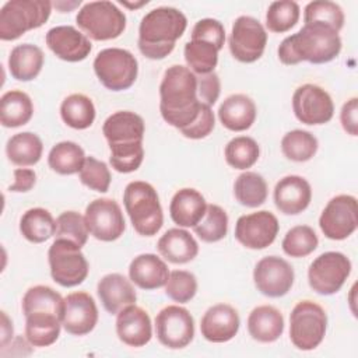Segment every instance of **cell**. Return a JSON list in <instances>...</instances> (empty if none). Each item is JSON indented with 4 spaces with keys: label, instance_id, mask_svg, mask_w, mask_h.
<instances>
[{
    "label": "cell",
    "instance_id": "cell-1",
    "mask_svg": "<svg viewBox=\"0 0 358 358\" xmlns=\"http://www.w3.org/2000/svg\"><path fill=\"white\" fill-rule=\"evenodd\" d=\"M203 103L197 98V77L186 66L172 64L159 84V112L162 119L182 130L192 124Z\"/></svg>",
    "mask_w": 358,
    "mask_h": 358
},
{
    "label": "cell",
    "instance_id": "cell-2",
    "mask_svg": "<svg viewBox=\"0 0 358 358\" xmlns=\"http://www.w3.org/2000/svg\"><path fill=\"white\" fill-rule=\"evenodd\" d=\"M337 31L322 24H305L296 34L287 36L278 46V59L285 66L301 62L323 64L334 60L341 52Z\"/></svg>",
    "mask_w": 358,
    "mask_h": 358
},
{
    "label": "cell",
    "instance_id": "cell-3",
    "mask_svg": "<svg viewBox=\"0 0 358 358\" xmlns=\"http://www.w3.org/2000/svg\"><path fill=\"white\" fill-rule=\"evenodd\" d=\"M187 27L186 15L175 7H157L148 11L138 27V50L151 60L165 59Z\"/></svg>",
    "mask_w": 358,
    "mask_h": 358
},
{
    "label": "cell",
    "instance_id": "cell-4",
    "mask_svg": "<svg viewBox=\"0 0 358 358\" xmlns=\"http://www.w3.org/2000/svg\"><path fill=\"white\" fill-rule=\"evenodd\" d=\"M123 204L134 231L141 236H154L164 224L159 197L152 185L144 180L127 183Z\"/></svg>",
    "mask_w": 358,
    "mask_h": 358
},
{
    "label": "cell",
    "instance_id": "cell-5",
    "mask_svg": "<svg viewBox=\"0 0 358 358\" xmlns=\"http://www.w3.org/2000/svg\"><path fill=\"white\" fill-rule=\"evenodd\" d=\"M48 0H10L0 10V39L15 41L27 31L42 27L50 17Z\"/></svg>",
    "mask_w": 358,
    "mask_h": 358
},
{
    "label": "cell",
    "instance_id": "cell-6",
    "mask_svg": "<svg viewBox=\"0 0 358 358\" xmlns=\"http://www.w3.org/2000/svg\"><path fill=\"white\" fill-rule=\"evenodd\" d=\"M78 28L94 41L119 38L126 28V15L112 1H90L77 13Z\"/></svg>",
    "mask_w": 358,
    "mask_h": 358
},
{
    "label": "cell",
    "instance_id": "cell-7",
    "mask_svg": "<svg viewBox=\"0 0 358 358\" xmlns=\"http://www.w3.org/2000/svg\"><path fill=\"white\" fill-rule=\"evenodd\" d=\"M92 67L99 83L110 91L130 88L138 74L137 59L122 48H106L98 52Z\"/></svg>",
    "mask_w": 358,
    "mask_h": 358
},
{
    "label": "cell",
    "instance_id": "cell-8",
    "mask_svg": "<svg viewBox=\"0 0 358 358\" xmlns=\"http://www.w3.org/2000/svg\"><path fill=\"white\" fill-rule=\"evenodd\" d=\"M327 329L324 309L309 299L298 302L289 315L291 343L302 351H310L323 341Z\"/></svg>",
    "mask_w": 358,
    "mask_h": 358
},
{
    "label": "cell",
    "instance_id": "cell-9",
    "mask_svg": "<svg viewBox=\"0 0 358 358\" xmlns=\"http://www.w3.org/2000/svg\"><path fill=\"white\" fill-rule=\"evenodd\" d=\"M48 260L53 281L66 288L84 282L90 271L88 262L81 248L67 239H55L49 246Z\"/></svg>",
    "mask_w": 358,
    "mask_h": 358
},
{
    "label": "cell",
    "instance_id": "cell-10",
    "mask_svg": "<svg viewBox=\"0 0 358 358\" xmlns=\"http://www.w3.org/2000/svg\"><path fill=\"white\" fill-rule=\"evenodd\" d=\"M351 268V260L344 253L324 252L309 264V287L320 295H333L341 289Z\"/></svg>",
    "mask_w": 358,
    "mask_h": 358
},
{
    "label": "cell",
    "instance_id": "cell-11",
    "mask_svg": "<svg viewBox=\"0 0 358 358\" xmlns=\"http://www.w3.org/2000/svg\"><path fill=\"white\" fill-rule=\"evenodd\" d=\"M267 45V32L263 24L250 15L238 17L228 39L229 52L238 62L253 63L259 60Z\"/></svg>",
    "mask_w": 358,
    "mask_h": 358
},
{
    "label": "cell",
    "instance_id": "cell-12",
    "mask_svg": "<svg viewBox=\"0 0 358 358\" xmlns=\"http://www.w3.org/2000/svg\"><path fill=\"white\" fill-rule=\"evenodd\" d=\"M158 341L171 350L187 347L194 337V320L190 312L179 305H168L155 316Z\"/></svg>",
    "mask_w": 358,
    "mask_h": 358
},
{
    "label": "cell",
    "instance_id": "cell-13",
    "mask_svg": "<svg viewBox=\"0 0 358 358\" xmlns=\"http://www.w3.org/2000/svg\"><path fill=\"white\" fill-rule=\"evenodd\" d=\"M323 235L331 241H343L358 227L357 199L351 194H338L329 200L319 217Z\"/></svg>",
    "mask_w": 358,
    "mask_h": 358
},
{
    "label": "cell",
    "instance_id": "cell-14",
    "mask_svg": "<svg viewBox=\"0 0 358 358\" xmlns=\"http://www.w3.org/2000/svg\"><path fill=\"white\" fill-rule=\"evenodd\" d=\"M84 218L90 234L102 242L119 239L126 229L122 208L113 199L102 197L90 201Z\"/></svg>",
    "mask_w": 358,
    "mask_h": 358
},
{
    "label": "cell",
    "instance_id": "cell-15",
    "mask_svg": "<svg viewBox=\"0 0 358 358\" xmlns=\"http://www.w3.org/2000/svg\"><path fill=\"white\" fill-rule=\"evenodd\" d=\"M295 117L309 126L324 124L334 115V103L330 94L316 84L299 85L292 95Z\"/></svg>",
    "mask_w": 358,
    "mask_h": 358
},
{
    "label": "cell",
    "instance_id": "cell-16",
    "mask_svg": "<svg viewBox=\"0 0 358 358\" xmlns=\"http://www.w3.org/2000/svg\"><path fill=\"white\" fill-rule=\"evenodd\" d=\"M295 273L292 266L280 256H266L253 268V282L257 291L268 298H280L292 288Z\"/></svg>",
    "mask_w": 358,
    "mask_h": 358
},
{
    "label": "cell",
    "instance_id": "cell-17",
    "mask_svg": "<svg viewBox=\"0 0 358 358\" xmlns=\"http://www.w3.org/2000/svg\"><path fill=\"white\" fill-rule=\"evenodd\" d=\"M280 224L277 217L267 210L241 215L235 224L236 241L253 250L266 249L270 246L278 234Z\"/></svg>",
    "mask_w": 358,
    "mask_h": 358
},
{
    "label": "cell",
    "instance_id": "cell-18",
    "mask_svg": "<svg viewBox=\"0 0 358 358\" xmlns=\"http://www.w3.org/2000/svg\"><path fill=\"white\" fill-rule=\"evenodd\" d=\"M98 323V308L94 298L85 291L71 292L64 298L63 329L73 336L91 333Z\"/></svg>",
    "mask_w": 358,
    "mask_h": 358
},
{
    "label": "cell",
    "instance_id": "cell-19",
    "mask_svg": "<svg viewBox=\"0 0 358 358\" xmlns=\"http://www.w3.org/2000/svg\"><path fill=\"white\" fill-rule=\"evenodd\" d=\"M45 41L56 57L70 63L87 59L92 49V43L88 36L71 25L50 28L46 32Z\"/></svg>",
    "mask_w": 358,
    "mask_h": 358
},
{
    "label": "cell",
    "instance_id": "cell-20",
    "mask_svg": "<svg viewBox=\"0 0 358 358\" xmlns=\"http://www.w3.org/2000/svg\"><path fill=\"white\" fill-rule=\"evenodd\" d=\"M241 326L236 309L228 303L210 306L200 322L201 336L210 343H227L232 340Z\"/></svg>",
    "mask_w": 358,
    "mask_h": 358
},
{
    "label": "cell",
    "instance_id": "cell-21",
    "mask_svg": "<svg viewBox=\"0 0 358 358\" xmlns=\"http://www.w3.org/2000/svg\"><path fill=\"white\" fill-rule=\"evenodd\" d=\"M144 131L143 117L131 110H117L108 116L102 124V133L109 147L140 144Z\"/></svg>",
    "mask_w": 358,
    "mask_h": 358
},
{
    "label": "cell",
    "instance_id": "cell-22",
    "mask_svg": "<svg viewBox=\"0 0 358 358\" xmlns=\"http://www.w3.org/2000/svg\"><path fill=\"white\" fill-rule=\"evenodd\" d=\"M116 334L129 347H143L152 337L150 315L136 303L123 308L116 316Z\"/></svg>",
    "mask_w": 358,
    "mask_h": 358
},
{
    "label": "cell",
    "instance_id": "cell-23",
    "mask_svg": "<svg viewBox=\"0 0 358 358\" xmlns=\"http://www.w3.org/2000/svg\"><path fill=\"white\" fill-rule=\"evenodd\" d=\"M274 204L285 215H296L308 208L312 200L309 182L299 175L281 178L274 187Z\"/></svg>",
    "mask_w": 358,
    "mask_h": 358
},
{
    "label": "cell",
    "instance_id": "cell-24",
    "mask_svg": "<svg viewBox=\"0 0 358 358\" xmlns=\"http://www.w3.org/2000/svg\"><path fill=\"white\" fill-rule=\"evenodd\" d=\"M96 294L102 306L110 315H117L123 308L133 305L137 301L131 280L119 273L103 275L96 284Z\"/></svg>",
    "mask_w": 358,
    "mask_h": 358
},
{
    "label": "cell",
    "instance_id": "cell-25",
    "mask_svg": "<svg viewBox=\"0 0 358 358\" xmlns=\"http://www.w3.org/2000/svg\"><path fill=\"white\" fill-rule=\"evenodd\" d=\"M169 273L168 264L154 253H141L129 266V278L134 285L145 291L165 287Z\"/></svg>",
    "mask_w": 358,
    "mask_h": 358
},
{
    "label": "cell",
    "instance_id": "cell-26",
    "mask_svg": "<svg viewBox=\"0 0 358 358\" xmlns=\"http://www.w3.org/2000/svg\"><path fill=\"white\" fill-rule=\"evenodd\" d=\"M207 203L204 196L193 189H179L169 204V215L172 221L180 228H193L204 217Z\"/></svg>",
    "mask_w": 358,
    "mask_h": 358
},
{
    "label": "cell",
    "instance_id": "cell-27",
    "mask_svg": "<svg viewBox=\"0 0 358 358\" xmlns=\"http://www.w3.org/2000/svg\"><path fill=\"white\" fill-rule=\"evenodd\" d=\"M257 109L253 99L245 94L227 96L218 108L221 124L231 131H245L256 120Z\"/></svg>",
    "mask_w": 358,
    "mask_h": 358
},
{
    "label": "cell",
    "instance_id": "cell-28",
    "mask_svg": "<svg viewBox=\"0 0 358 358\" xmlns=\"http://www.w3.org/2000/svg\"><path fill=\"white\" fill-rule=\"evenodd\" d=\"M159 255L173 264H185L192 262L199 253V243L183 228L168 229L157 242Z\"/></svg>",
    "mask_w": 358,
    "mask_h": 358
},
{
    "label": "cell",
    "instance_id": "cell-29",
    "mask_svg": "<svg viewBox=\"0 0 358 358\" xmlns=\"http://www.w3.org/2000/svg\"><path fill=\"white\" fill-rule=\"evenodd\" d=\"M249 336L259 343H274L284 331V316L271 305L256 306L248 316Z\"/></svg>",
    "mask_w": 358,
    "mask_h": 358
},
{
    "label": "cell",
    "instance_id": "cell-30",
    "mask_svg": "<svg viewBox=\"0 0 358 358\" xmlns=\"http://www.w3.org/2000/svg\"><path fill=\"white\" fill-rule=\"evenodd\" d=\"M45 55L42 49L32 43H21L11 49L8 56L10 74L18 81L36 78L43 67Z\"/></svg>",
    "mask_w": 358,
    "mask_h": 358
},
{
    "label": "cell",
    "instance_id": "cell-31",
    "mask_svg": "<svg viewBox=\"0 0 358 358\" xmlns=\"http://www.w3.org/2000/svg\"><path fill=\"white\" fill-rule=\"evenodd\" d=\"M62 317L52 312L25 315V337L34 347H49L60 336Z\"/></svg>",
    "mask_w": 358,
    "mask_h": 358
},
{
    "label": "cell",
    "instance_id": "cell-32",
    "mask_svg": "<svg viewBox=\"0 0 358 358\" xmlns=\"http://www.w3.org/2000/svg\"><path fill=\"white\" fill-rule=\"evenodd\" d=\"M43 152L41 137L32 131H22L11 136L6 144V154L17 166H32L39 162Z\"/></svg>",
    "mask_w": 358,
    "mask_h": 358
},
{
    "label": "cell",
    "instance_id": "cell-33",
    "mask_svg": "<svg viewBox=\"0 0 358 358\" xmlns=\"http://www.w3.org/2000/svg\"><path fill=\"white\" fill-rule=\"evenodd\" d=\"M34 115V103L28 94L11 90L0 98V123L4 127H20L27 124Z\"/></svg>",
    "mask_w": 358,
    "mask_h": 358
},
{
    "label": "cell",
    "instance_id": "cell-34",
    "mask_svg": "<svg viewBox=\"0 0 358 358\" xmlns=\"http://www.w3.org/2000/svg\"><path fill=\"white\" fill-rule=\"evenodd\" d=\"M20 232L27 241L42 243L56 234V220L46 208H29L20 220Z\"/></svg>",
    "mask_w": 358,
    "mask_h": 358
},
{
    "label": "cell",
    "instance_id": "cell-35",
    "mask_svg": "<svg viewBox=\"0 0 358 358\" xmlns=\"http://www.w3.org/2000/svg\"><path fill=\"white\" fill-rule=\"evenodd\" d=\"M95 106L90 96L84 94H71L60 105L62 120L71 129H88L95 120Z\"/></svg>",
    "mask_w": 358,
    "mask_h": 358
},
{
    "label": "cell",
    "instance_id": "cell-36",
    "mask_svg": "<svg viewBox=\"0 0 358 358\" xmlns=\"http://www.w3.org/2000/svg\"><path fill=\"white\" fill-rule=\"evenodd\" d=\"M85 161L84 150L74 141H60L48 154V164L59 175L78 173Z\"/></svg>",
    "mask_w": 358,
    "mask_h": 358
},
{
    "label": "cell",
    "instance_id": "cell-37",
    "mask_svg": "<svg viewBox=\"0 0 358 358\" xmlns=\"http://www.w3.org/2000/svg\"><path fill=\"white\" fill-rule=\"evenodd\" d=\"M32 312H52L63 319L64 298L48 285H34L22 296L24 316Z\"/></svg>",
    "mask_w": 358,
    "mask_h": 358
},
{
    "label": "cell",
    "instance_id": "cell-38",
    "mask_svg": "<svg viewBox=\"0 0 358 358\" xmlns=\"http://www.w3.org/2000/svg\"><path fill=\"white\" fill-rule=\"evenodd\" d=\"M234 194L239 204L255 208L266 201L268 187L260 173L245 171L236 178L234 183Z\"/></svg>",
    "mask_w": 358,
    "mask_h": 358
},
{
    "label": "cell",
    "instance_id": "cell-39",
    "mask_svg": "<svg viewBox=\"0 0 358 358\" xmlns=\"http://www.w3.org/2000/svg\"><path fill=\"white\" fill-rule=\"evenodd\" d=\"M317 147V138L308 130L295 129L285 133L281 138V151L284 157L294 162H306L312 159Z\"/></svg>",
    "mask_w": 358,
    "mask_h": 358
},
{
    "label": "cell",
    "instance_id": "cell-40",
    "mask_svg": "<svg viewBox=\"0 0 358 358\" xmlns=\"http://www.w3.org/2000/svg\"><path fill=\"white\" fill-rule=\"evenodd\" d=\"M218 52L213 43L194 39L186 42L183 49L187 67L197 76L214 71L218 63Z\"/></svg>",
    "mask_w": 358,
    "mask_h": 358
},
{
    "label": "cell",
    "instance_id": "cell-41",
    "mask_svg": "<svg viewBox=\"0 0 358 358\" xmlns=\"http://www.w3.org/2000/svg\"><path fill=\"white\" fill-rule=\"evenodd\" d=\"M224 155L229 166L245 171L257 162L260 148L255 138L249 136H238L227 143Z\"/></svg>",
    "mask_w": 358,
    "mask_h": 358
},
{
    "label": "cell",
    "instance_id": "cell-42",
    "mask_svg": "<svg viewBox=\"0 0 358 358\" xmlns=\"http://www.w3.org/2000/svg\"><path fill=\"white\" fill-rule=\"evenodd\" d=\"M194 234L207 243H214L225 238L228 232L227 211L218 204H207L204 217L193 227Z\"/></svg>",
    "mask_w": 358,
    "mask_h": 358
},
{
    "label": "cell",
    "instance_id": "cell-43",
    "mask_svg": "<svg viewBox=\"0 0 358 358\" xmlns=\"http://www.w3.org/2000/svg\"><path fill=\"white\" fill-rule=\"evenodd\" d=\"M303 21L305 24H322L340 32L344 27V11L334 1L315 0L305 6Z\"/></svg>",
    "mask_w": 358,
    "mask_h": 358
},
{
    "label": "cell",
    "instance_id": "cell-44",
    "mask_svg": "<svg viewBox=\"0 0 358 358\" xmlns=\"http://www.w3.org/2000/svg\"><path fill=\"white\" fill-rule=\"evenodd\" d=\"M319 245V239L313 228L309 225H295L285 234L282 239V250L291 257H305L310 255Z\"/></svg>",
    "mask_w": 358,
    "mask_h": 358
},
{
    "label": "cell",
    "instance_id": "cell-45",
    "mask_svg": "<svg viewBox=\"0 0 358 358\" xmlns=\"http://www.w3.org/2000/svg\"><path fill=\"white\" fill-rule=\"evenodd\" d=\"M299 6L296 1L280 0L273 1L266 13V27L268 31L282 34L294 28L299 20Z\"/></svg>",
    "mask_w": 358,
    "mask_h": 358
},
{
    "label": "cell",
    "instance_id": "cell-46",
    "mask_svg": "<svg viewBox=\"0 0 358 358\" xmlns=\"http://www.w3.org/2000/svg\"><path fill=\"white\" fill-rule=\"evenodd\" d=\"M90 231L85 224L84 215L77 211H63L56 218V238L67 239L83 248L87 243Z\"/></svg>",
    "mask_w": 358,
    "mask_h": 358
},
{
    "label": "cell",
    "instance_id": "cell-47",
    "mask_svg": "<svg viewBox=\"0 0 358 358\" xmlns=\"http://www.w3.org/2000/svg\"><path fill=\"white\" fill-rule=\"evenodd\" d=\"M197 292V278L186 270H173L169 273L165 284V294L175 302L186 303L194 298Z\"/></svg>",
    "mask_w": 358,
    "mask_h": 358
},
{
    "label": "cell",
    "instance_id": "cell-48",
    "mask_svg": "<svg viewBox=\"0 0 358 358\" xmlns=\"http://www.w3.org/2000/svg\"><path fill=\"white\" fill-rule=\"evenodd\" d=\"M80 180L84 186L91 190L105 193L110 186V171L103 161L96 159L95 157H85V161L78 172Z\"/></svg>",
    "mask_w": 358,
    "mask_h": 358
},
{
    "label": "cell",
    "instance_id": "cell-49",
    "mask_svg": "<svg viewBox=\"0 0 358 358\" xmlns=\"http://www.w3.org/2000/svg\"><path fill=\"white\" fill-rule=\"evenodd\" d=\"M109 162L112 168L120 173H130L137 171L144 159L143 143L133 145H115L109 147Z\"/></svg>",
    "mask_w": 358,
    "mask_h": 358
},
{
    "label": "cell",
    "instance_id": "cell-50",
    "mask_svg": "<svg viewBox=\"0 0 358 358\" xmlns=\"http://www.w3.org/2000/svg\"><path fill=\"white\" fill-rule=\"evenodd\" d=\"M192 39L213 43L218 50H221L225 42L224 25L214 18L199 20L192 29Z\"/></svg>",
    "mask_w": 358,
    "mask_h": 358
},
{
    "label": "cell",
    "instance_id": "cell-51",
    "mask_svg": "<svg viewBox=\"0 0 358 358\" xmlns=\"http://www.w3.org/2000/svg\"><path fill=\"white\" fill-rule=\"evenodd\" d=\"M215 126V117H214V112L211 109V106L203 103L199 116L196 117V120L189 124L187 127L179 130L186 138H192V140H200L207 137Z\"/></svg>",
    "mask_w": 358,
    "mask_h": 358
},
{
    "label": "cell",
    "instance_id": "cell-52",
    "mask_svg": "<svg viewBox=\"0 0 358 358\" xmlns=\"http://www.w3.org/2000/svg\"><path fill=\"white\" fill-rule=\"evenodd\" d=\"M197 77V98L201 103L213 106L221 92V81L217 73L200 74Z\"/></svg>",
    "mask_w": 358,
    "mask_h": 358
},
{
    "label": "cell",
    "instance_id": "cell-53",
    "mask_svg": "<svg viewBox=\"0 0 358 358\" xmlns=\"http://www.w3.org/2000/svg\"><path fill=\"white\" fill-rule=\"evenodd\" d=\"M340 122L350 136L358 134V98L352 96L350 98L341 108L340 112Z\"/></svg>",
    "mask_w": 358,
    "mask_h": 358
},
{
    "label": "cell",
    "instance_id": "cell-54",
    "mask_svg": "<svg viewBox=\"0 0 358 358\" xmlns=\"http://www.w3.org/2000/svg\"><path fill=\"white\" fill-rule=\"evenodd\" d=\"M13 175H14V182L8 186L10 192L25 193V192H29L36 183V173L34 169L15 168Z\"/></svg>",
    "mask_w": 358,
    "mask_h": 358
},
{
    "label": "cell",
    "instance_id": "cell-55",
    "mask_svg": "<svg viewBox=\"0 0 358 358\" xmlns=\"http://www.w3.org/2000/svg\"><path fill=\"white\" fill-rule=\"evenodd\" d=\"M1 313V333H0V347L4 348L13 338V333H14V327H13V322L11 319L7 316V313L4 310L0 312Z\"/></svg>",
    "mask_w": 358,
    "mask_h": 358
},
{
    "label": "cell",
    "instance_id": "cell-56",
    "mask_svg": "<svg viewBox=\"0 0 358 358\" xmlns=\"http://www.w3.org/2000/svg\"><path fill=\"white\" fill-rule=\"evenodd\" d=\"M60 13H70L71 10H74L76 7H78L81 4V1H55L52 3Z\"/></svg>",
    "mask_w": 358,
    "mask_h": 358
},
{
    "label": "cell",
    "instance_id": "cell-57",
    "mask_svg": "<svg viewBox=\"0 0 358 358\" xmlns=\"http://www.w3.org/2000/svg\"><path fill=\"white\" fill-rule=\"evenodd\" d=\"M148 1L147 0H143V1H138V3H129V1H120L122 6L124 7H129V8H140L143 6H145Z\"/></svg>",
    "mask_w": 358,
    "mask_h": 358
}]
</instances>
